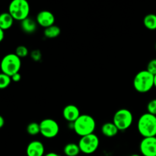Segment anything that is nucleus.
Here are the masks:
<instances>
[{
    "mask_svg": "<svg viewBox=\"0 0 156 156\" xmlns=\"http://www.w3.org/2000/svg\"><path fill=\"white\" fill-rule=\"evenodd\" d=\"M96 127L95 120L89 114H81L73 123V129L80 137L94 133Z\"/></svg>",
    "mask_w": 156,
    "mask_h": 156,
    "instance_id": "obj_1",
    "label": "nucleus"
},
{
    "mask_svg": "<svg viewBox=\"0 0 156 156\" xmlns=\"http://www.w3.org/2000/svg\"><path fill=\"white\" fill-rule=\"evenodd\" d=\"M137 129L143 138L156 136V116L148 112L142 114L137 122Z\"/></svg>",
    "mask_w": 156,
    "mask_h": 156,
    "instance_id": "obj_2",
    "label": "nucleus"
},
{
    "mask_svg": "<svg viewBox=\"0 0 156 156\" xmlns=\"http://www.w3.org/2000/svg\"><path fill=\"white\" fill-rule=\"evenodd\" d=\"M154 76L147 70L136 73L133 79V87L139 93H147L154 87Z\"/></svg>",
    "mask_w": 156,
    "mask_h": 156,
    "instance_id": "obj_3",
    "label": "nucleus"
},
{
    "mask_svg": "<svg viewBox=\"0 0 156 156\" xmlns=\"http://www.w3.org/2000/svg\"><path fill=\"white\" fill-rule=\"evenodd\" d=\"M30 10V5L26 0H13L9 6V12L15 21H22L28 18Z\"/></svg>",
    "mask_w": 156,
    "mask_h": 156,
    "instance_id": "obj_4",
    "label": "nucleus"
},
{
    "mask_svg": "<svg viewBox=\"0 0 156 156\" xmlns=\"http://www.w3.org/2000/svg\"><path fill=\"white\" fill-rule=\"evenodd\" d=\"M21 67V58L15 53H9L2 59L1 70L2 73L8 75L12 77L13 75L19 73Z\"/></svg>",
    "mask_w": 156,
    "mask_h": 156,
    "instance_id": "obj_5",
    "label": "nucleus"
},
{
    "mask_svg": "<svg viewBox=\"0 0 156 156\" xmlns=\"http://www.w3.org/2000/svg\"><path fill=\"white\" fill-rule=\"evenodd\" d=\"M113 123L117 126L120 131L129 129L133 122V115L129 110L121 108L117 111L113 117Z\"/></svg>",
    "mask_w": 156,
    "mask_h": 156,
    "instance_id": "obj_6",
    "label": "nucleus"
},
{
    "mask_svg": "<svg viewBox=\"0 0 156 156\" xmlns=\"http://www.w3.org/2000/svg\"><path fill=\"white\" fill-rule=\"evenodd\" d=\"M78 144L81 152L85 155H91L98 149L100 140L96 134L92 133L81 137Z\"/></svg>",
    "mask_w": 156,
    "mask_h": 156,
    "instance_id": "obj_7",
    "label": "nucleus"
},
{
    "mask_svg": "<svg viewBox=\"0 0 156 156\" xmlns=\"http://www.w3.org/2000/svg\"><path fill=\"white\" fill-rule=\"evenodd\" d=\"M41 134L47 139L55 138L59 133V126L57 122L51 118L44 119L40 123Z\"/></svg>",
    "mask_w": 156,
    "mask_h": 156,
    "instance_id": "obj_8",
    "label": "nucleus"
},
{
    "mask_svg": "<svg viewBox=\"0 0 156 156\" xmlns=\"http://www.w3.org/2000/svg\"><path fill=\"white\" fill-rule=\"evenodd\" d=\"M140 150L143 156H156V136L143 138L140 142Z\"/></svg>",
    "mask_w": 156,
    "mask_h": 156,
    "instance_id": "obj_9",
    "label": "nucleus"
},
{
    "mask_svg": "<svg viewBox=\"0 0 156 156\" xmlns=\"http://www.w3.org/2000/svg\"><path fill=\"white\" fill-rule=\"evenodd\" d=\"M55 18L54 15L51 12L47 10H43L38 12L36 17V21L38 25L41 27H44V29L54 25Z\"/></svg>",
    "mask_w": 156,
    "mask_h": 156,
    "instance_id": "obj_10",
    "label": "nucleus"
},
{
    "mask_svg": "<svg viewBox=\"0 0 156 156\" xmlns=\"http://www.w3.org/2000/svg\"><path fill=\"white\" fill-rule=\"evenodd\" d=\"M27 156H44L45 147L42 142L39 140H34L30 142L26 149Z\"/></svg>",
    "mask_w": 156,
    "mask_h": 156,
    "instance_id": "obj_11",
    "label": "nucleus"
},
{
    "mask_svg": "<svg viewBox=\"0 0 156 156\" xmlns=\"http://www.w3.org/2000/svg\"><path fill=\"white\" fill-rule=\"evenodd\" d=\"M80 111L79 108L74 105H68L62 110V117L66 121L74 123L80 117Z\"/></svg>",
    "mask_w": 156,
    "mask_h": 156,
    "instance_id": "obj_12",
    "label": "nucleus"
},
{
    "mask_svg": "<svg viewBox=\"0 0 156 156\" xmlns=\"http://www.w3.org/2000/svg\"><path fill=\"white\" fill-rule=\"evenodd\" d=\"M101 131L105 136L112 138V137L116 136L120 130L113 122H107L102 125Z\"/></svg>",
    "mask_w": 156,
    "mask_h": 156,
    "instance_id": "obj_13",
    "label": "nucleus"
},
{
    "mask_svg": "<svg viewBox=\"0 0 156 156\" xmlns=\"http://www.w3.org/2000/svg\"><path fill=\"white\" fill-rule=\"evenodd\" d=\"M21 30L26 34H33L37 29V23L33 18H27L26 19L21 21Z\"/></svg>",
    "mask_w": 156,
    "mask_h": 156,
    "instance_id": "obj_14",
    "label": "nucleus"
},
{
    "mask_svg": "<svg viewBox=\"0 0 156 156\" xmlns=\"http://www.w3.org/2000/svg\"><path fill=\"white\" fill-rule=\"evenodd\" d=\"M15 19L9 12H3L0 15V29L6 30L12 27Z\"/></svg>",
    "mask_w": 156,
    "mask_h": 156,
    "instance_id": "obj_15",
    "label": "nucleus"
},
{
    "mask_svg": "<svg viewBox=\"0 0 156 156\" xmlns=\"http://www.w3.org/2000/svg\"><path fill=\"white\" fill-rule=\"evenodd\" d=\"M63 152L66 156H78L81 152L79 144L70 143L64 146Z\"/></svg>",
    "mask_w": 156,
    "mask_h": 156,
    "instance_id": "obj_16",
    "label": "nucleus"
},
{
    "mask_svg": "<svg viewBox=\"0 0 156 156\" xmlns=\"http://www.w3.org/2000/svg\"><path fill=\"white\" fill-rule=\"evenodd\" d=\"M61 34V29L57 25H52L50 27L45 28L44 30V36L49 39H54L59 36Z\"/></svg>",
    "mask_w": 156,
    "mask_h": 156,
    "instance_id": "obj_17",
    "label": "nucleus"
},
{
    "mask_svg": "<svg viewBox=\"0 0 156 156\" xmlns=\"http://www.w3.org/2000/svg\"><path fill=\"white\" fill-rule=\"evenodd\" d=\"M143 24L147 29L151 30H156V15L148 14L143 18Z\"/></svg>",
    "mask_w": 156,
    "mask_h": 156,
    "instance_id": "obj_18",
    "label": "nucleus"
},
{
    "mask_svg": "<svg viewBox=\"0 0 156 156\" xmlns=\"http://www.w3.org/2000/svg\"><path fill=\"white\" fill-rule=\"evenodd\" d=\"M27 133L30 136H37L38 134H41V127H40V123L37 122H31L29 123L26 128Z\"/></svg>",
    "mask_w": 156,
    "mask_h": 156,
    "instance_id": "obj_19",
    "label": "nucleus"
},
{
    "mask_svg": "<svg viewBox=\"0 0 156 156\" xmlns=\"http://www.w3.org/2000/svg\"><path fill=\"white\" fill-rule=\"evenodd\" d=\"M12 81L11 76L4 74V73H1L0 74V88L5 89V88H8L11 84V82H12Z\"/></svg>",
    "mask_w": 156,
    "mask_h": 156,
    "instance_id": "obj_20",
    "label": "nucleus"
},
{
    "mask_svg": "<svg viewBox=\"0 0 156 156\" xmlns=\"http://www.w3.org/2000/svg\"><path fill=\"white\" fill-rule=\"evenodd\" d=\"M15 53L19 58H24L26 57V56H27V55L29 54V51L28 49H27L25 46L20 45L16 47Z\"/></svg>",
    "mask_w": 156,
    "mask_h": 156,
    "instance_id": "obj_21",
    "label": "nucleus"
},
{
    "mask_svg": "<svg viewBox=\"0 0 156 156\" xmlns=\"http://www.w3.org/2000/svg\"><path fill=\"white\" fill-rule=\"evenodd\" d=\"M147 112L156 116V98L152 99L147 105Z\"/></svg>",
    "mask_w": 156,
    "mask_h": 156,
    "instance_id": "obj_22",
    "label": "nucleus"
},
{
    "mask_svg": "<svg viewBox=\"0 0 156 156\" xmlns=\"http://www.w3.org/2000/svg\"><path fill=\"white\" fill-rule=\"evenodd\" d=\"M146 70L152 74L153 76L156 75V59H152L148 62Z\"/></svg>",
    "mask_w": 156,
    "mask_h": 156,
    "instance_id": "obj_23",
    "label": "nucleus"
},
{
    "mask_svg": "<svg viewBox=\"0 0 156 156\" xmlns=\"http://www.w3.org/2000/svg\"><path fill=\"white\" fill-rule=\"evenodd\" d=\"M30 57L35 62H39L42 59V53L39 50H34L30 52Z\"/></svg>",
    "mask_w": 156,
    "mask_h": 156,
    "instance_id": "obj_24",
    "label": "nucleus"
},
{
    "mask_svg": "<svg viewBox=\"0 0 156 156\" xmlns=\"http://www.w3.org/2000/svg\"><path fill=\"white\" fill-rule=\"evenodd\" d=\"M21 79V76L19 73H16V74L13 75L12 76V80L14 82H20V80Z\"/></svg>",
    "mask_w": 156,
    "mask_h": 156,
    "instance_id": "obj_25",
    "label": "nucleus"
},
{
    "mask_svg": "<svg viewBox=\"0 0 156 156\" xmlns=\"http://www.w3.org/2000/svg\"><path fill=\"white\" fill-rule=\"evenodd\" d=\"M5 37V30L0 29V41H2Z\"/></svg>",
    "mask_w": 156,
    "mask_h": 156,
    "instance_id": "obj_26",
    "label": "nucleus"
},
{
    "mask_svg": "<svg viewBox=\"0 0 156 156\" xmlns=\"http://www.w3.org/2000/svg\"><path fill=\"white\" fill-rule=\"evenodd\" d=\"M5 125V119L2 116H0V128H2Z\"/></svg>",
    "mask_w": 156,
    "mask_h": 156,
    "instance_id": "obj_27",
    "label": "nucleus"
},
{
    "mask_svg": "<svg viewBox=\"0 0 156 156\" xmlns=\"http://www.w3.org/2000/svg\"><path fill=\"white\" fill-rule=\"evenodd\" d=\"M44 156H60V155H59V154L56 153V152H49V153L45 154V155H44Z\"/></svg>",
    "mask_w": 156,
    "mask_h": 156,
    "instance_id": "obj_28",
    "label": "nucleus"
},
{
    "mask_svg": "<svg viewBox=\"0 0 156 156\" xmlns=\"http://www.w3.org/2000/svg\"><path fill=\"white\" fill-rule=\"evenodd\" d=\"M154 87L156 88V75L154 76Z\"/></svg>",
    "mask_w": 156,
    "mask_h": 156,
    "instance_id": "obj_29",
    "label": "nucleus"
},
{
    "mask_svg": "<svg viewBox=\"0 0 156 156\" xmlns=\"http://www.w3.org/2000/svg\"><path fill=\"white\" fill-rule=\"evenodd\" d=\"M130 156H141V155H139V154H133V155H131Z\"/></svg>",
    "mask_w": 156,
    "mask_h": 156,
    "instance_id": "obj_30",
    "label": "nucleus"
},
{
    "mask_svg": "<svg viewBox=\"0 0 156 156\" xmlns=\"http://www.w3.org/2000/svg\"><path fill=\"white\" fill-rule=\"evenodd\" d=\"M155 50H156V43H155Z\"/></svg>",
    "mask_w": 156,
    "mask_h": 156,
    "instance_id": "obj_31",
    "label": "nucleus"
}]
</instances>
